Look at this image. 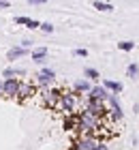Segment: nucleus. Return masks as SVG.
I'll use <instances>...</instances> for the list:
<instances>
[{"mask_svg":"<svg viewBox=\"0 0 139 150\" xmlns=\"http://www.w3.org/2000/svg\"><path fill=\"white\" fill-rule=\"evenodd\" d=\"M107 97H109V92L103 86H99V84H94L92 88H90V92L86 94V99H90V101H103V103L107 101Z\"/></svg>","mask_w":139,"mask_h":150,"instance_id":"7","label":"nucleus"},{"mask_svg":"<svg viewBox=\"0 0 139 150\" xmlns=\"http://www.w3.org/2000/svg\"><path fill=\"white\" fill-rule=\"evenodd\" d=\"M60 97H62L60 88H47V90H41V101H43V105L47 107V110H58Z\"/></svg>","mask_w":139,"mask_h":150,"instance_id":"3","label":"nucleus"},{"mask_svg":"<svg viewBox=\"0 0 139 150\" xmlns=\"http://www.w3.org/2000/svg\"><path fill=\"white\" fill-rule=\"evenodd\" d=\"M79 103H81V94H77L75 90H62L58 110L64 112V116H73V114H77L75 110L79 107Z\"/></svg>","mask_w":139,"mask_h":150,"instance_id":"1","label":"nucleus"},{"mask_svg":"<svg viewBox=\"0 0 139 150\" xmlns=\"http://www.w3.org/2000/svg\"><path fill=\"white\" fill-rule=\"evenodd\" d=\"M54 81H56V71L43 67L34 77V86L41 88V90H47V88H54Z\"/></svg>","mask_w":139,"mask_h":150,"instance_id":"2","label":"nucleus"},{"mask_svg":"<svg viewBox=\"0 0 139 150\" xmlns=\"http://www.w3.org/2000/svg\"><path fill=\"white\" fill-rule=\"evenodd\" d=\"M101 86L105 88L107 92H111V94H120V92L124 90V86L120 84V81H116V79H103Z\"/></svg>","mask_w":139,"mask_h":150,"instance_id":"10","label":"nucleus"},{"mask_svg":"<svg viewBox=\"0 0 139 150\" xmlns=\"http://www.w3.org/2000/svg\"><path fill=\"white\" fill-rule=\"evenodd\" d=\"M0 94H2V79H0Z\"/></svg>","mask_w":139,"mask_h":150,"instance_id":"25","label":"nucleus"},{"mask_svg":"<svg viewBox=\"0 0 139 150\" xmlns=\"http://www.w3.org/2000/svg\"><path fill=\"white\" fill-rule=\"evenodd\" d=\"M126 75H128L131 79H135L137 75H139V64H135V62H131V64L126 67Z\"/></svg>","mask_w":139,"mask_h":150,"instance_id":"17","label":"nucleus"},{"mask_svg":"<svg viewBox=\"0 0 139 150\" xmlns=\"http://www.w3.org/2000/svg\"><path fill=\"white\" fill-rule=\"evenodd\" d=\"M90 88H92V84H90L88 79H77V81L73 84V90L77 92V94H88Z\"/></svg>","mask_w":139,"mask_h":150,"instance_id":"12","label":"nucleus"},{"mask_svg":"<svg viewBox=\"0 0 139 150\" xmlns=\"http://www.w3.org/2000/svg\"><path fill=\"white\" fill-rule=\"evenodd\" d=\"M94 150H109V148H107V144H105V142H101V144H99V146H96Z\"/></svg>","mask_w":139,"mask_h":150,"instance_id":"22","label":"nucleus"},{"mask_svg":"<svg viewBox=\"0 0 139 150\" xmlns=\"http://www.w3.org/2000/svg\"><path fill=\"white\" fill-rule=\"evenodd\" d=\"M17 90H19V79H2V97L4 99L17 101Z\"/></svg>","mask_w":139,"mask_h":150,"instance_id":"5","label":"nucleus"},{"mask_svg":"<svg viewBox=\"0 0 139 150\" xmlns=\"http://www.w3.org/2000/svg\"><path fill=\"white\" fill-rule=\"evenodd\" d=\"M24 75H26V69H22V67H6L2 71L4 79H17V77H24Z\"/></svg>","mask_w":139,"mask_h":150,"instance_id":"9","label":"nucleus"},{"mask_svg":"<svg viewBox=\"0 0 139 150\" xmlns=\"http://www.w3.org/2000/svg\"><path fill=\"white\" fill-rule=\"evenodd\" d=\"M83 79H88V81H99L101 79V73L96 71V69H92V67H86V69H83Z\"/></svg>","mask_w":139,"mask_h":150,"instance_id":"14","label":"nucleus"},{"mask_svg":"<svg viewBox=\"0 0 139 150\" xmlns=\"http://www.w3.org/2000/svg\"><path fill=\"white\" fill-rule=\"evenodd\" d=\"M13 22L26 26L28 30H37V28H41V22H39V19H32V17H26V15H17Z\"/></svg>","mask_w":139,"mask_h":150,"instance_id":"8","label":"nucleus"},{"mask_svg":"<svg viewBox=\"0 0 139 150\" xmlns=\"http://www.w3.org/2000/svg\"><path fill=\"white\" fill-rule=\"evenodd\" d=\"M64 129L66 131H75V129H77V114L64 116Z\"/></svg>","mask_w":139,"mask_h":150,"instance_id":"15","label":"nucleus"},{"mask_svg":"<svg viewBox=\"0 0 139 150\" xmlns=\"http://www.w3.org/2000/svg\"><path fill=\"white\" fill-rule=\"evenodd\" d=\"M73 56H79V58H86L88 56V50H83V47H79V50L73 52Z\"/></svg>","mask_w":139,"mask_h":150,"instance_id":"20","label":"nucleus"},{"mask_svg":"<svg viewBox=\"0 0 139 150\" xmlns=\"http://www.w3.org/2000/svg\"><path fill=\"white\" fill-rule=\"evenodd\" d=\"M103 139H99V137H92V135H81V137H77L73 142V146H71V150H94L96 146L101 144Z\"/></svg>","mask_w":139,"mask_h":150,"instance_id":"4","label":"nucleus"},{"mask_svg":"<svg viewBox=\"0 0 139 150\" xmlns=\"http://www.w3.org/2000/svg\"><path fill=\"white\" fill-rule=\"evenodd\" d=\"M19 47H24V50H30V47H32V41H30V39H24L22 43H19Z\"/></svg>","mask_w":139,"mask_h":150,"instance_id":"21","label":"nucleus"},{"mask_svg":"<svg viewBox=\"0 0 139 150\" xmlns=\"http://www.w3.org/2000/svg\"><path fill=\"white\" fill-rule=\"evenodd\" d=\"M9 6H11V4L6 2V0H0V9H9Z\"/></svg>","mask_w":139,"mask_h":150,"instance_id":"23","label":"nucleus"},{"mask_svg":"<svg viewBox=\"0 0 139 150\" xmlns=\"http://www.w3.org/2000/svg\"><path fill=\"white\" fill-rule=\"evenodd\" d=\"M118 50L131 52V50H135V43H133V41H120V43H118Z\"/></svg>","mask_w":139,"mask_h":150,"instance_id":"18","label":"nucleus"},{"mask_svg":"<svg viewBox=\"0 0 139 150\" xmlns=\"http://www.w3.org/2000/svg\"><path fill=\"white\" fill-rule=\"evenodd\" d=\"M41 30H43L45 35H52V32H54V24H49V22H43V24H41Z\"/></svg>","mask_w":139,"mask_h":150,"instance_id":"19","label":"nucleus"},{"mask_svg":"<svg viewBox=\"0 0 139 150\" xmlns=\"http://www.w3.org/2000/svg\"><path fill=\"white\" fill-rule=\"evenodd\" d=\"M92 6H94L96 11H105V13L114 11V4H111V2H101V0H94V2H92Z\"/></svg>","mask_w":139,"mask_h":150,"instance_id":"16","label":"nucleus"},{"mask_svg":"<svg viewBox=\"0 0 139 150\" xmlns=\"http://www.w3.org/2000/svg\"><path fill=\"white\" fill-rule=\"evenodd\" d=\"M30 58H32V62L43 64L47 60V47H34V50L30 52Z\"/></svg>","mask_w":139,"mask_h":150,"instance_id":"11","label":"nucleus"},{"mask_svg":"<svg viewBox=\"0 0 139 150\" xmlns=\"http://www.w3.org/2000/svg\"><path fill=\"white\" fill-rule=\"evenodd\" d=\"M34 92H37V86L34 84H28V81L19 79V90H17V101L19 103H24L26 99H30Z\"/></svg>","mask_w":139,"mask_h":150,"instance_id":"6","label":"nucleus"},{"mask_svg":"<svg viewBox=\"0 0 139 150\" xmlns=\"http://www.w3.org/2000/svg\"><path fill=\"white\" fill-rule=\"evenodd\" d=\"M32 4H34V6H43L45 0H32Z\"/></svg>","mask_w":139,"mask_h":150,"instance_id":"24","label":"nucleus"},{"mask_svg":"<svg viewBox=\"0 0 139 150\" xmlns=\"http://www.w3.org/2000/svg\"><path fill=\"white\" fill-rule=\"evenodd\" d=\"M26 54H28V50H24V47L15 45V47H11V50H9V54H6V58H9V60H19V58H24Z\"/></svg>","mask_w":139,"mask_h":150,"instance_id":"13","label":"nucleus"}]
</instances>
